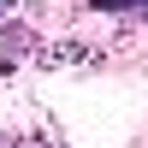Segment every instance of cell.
Wrapping results in <instances>:
<instances>
[{"instance_id": "1", "label": "cell", "mask_w": 148, "mask_h": 148, "mask_svg": "<svg viewBox=\"0 0 148 148\" xmlns=\"http://www.w3.org/2000/svg\"><path fill=\"white\" fill-rule=\"evenodd\" d=\"M0 148H53L47 136H0Z\"/></svg>"}, {"instance_id": "2", "label": "cell", "mask_w": 148, "mask_h": 148, "mask_svg": "<svg viewBox=\"0 0 148 148\" xmlns=\"http://www.w3.org/2000/svg\"><path fill=\"white\" fill-rule=\"evenodd\" d=\"M95 6H107V12H148V0H95Z\"/></svg>"}, {"instance_id": "3", "label": "cell", "mask_w": 148, "mask_h": 148, "mask_svg": "<svg viewBox=\"0 0 148 148\" xmlns=\"http://www.w3.org/2000/svg\"><path fill=\"white\" fill-rule=\"evenodd\" d=\"M12 6H18V0H0V12H12Z\"/></svg>"}]
</instances>
